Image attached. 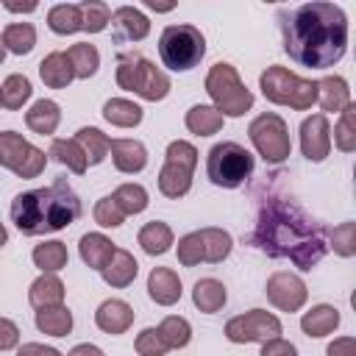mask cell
I'll use <instances>...</instances> for the list:
<instances>
[{"label": "cell", "instance_id": "cell-21", "mask_svg": "<svg viewBox=\"0 0 356 356\" xmlns=\"http://www.w3.org/2000/svg\"><path fill=\"white\" fill-rule=\"evenodd\" d=\"M28 303L39 312V309H50V306H61L64 303V284L56 273H42L39 278L31 281L28 286Z\"/></svg>", "mask_w": 356, "mask_h": 356}, {"label": "cell", "instance_id": "cell-54", "mask_svg": "<svg viewBox=\"0 0 356 356\" xmlns=\"http://www.w3.org/2000/svg\"><path fill=\"white\" fill-rule=\"evenodd\" d=\"M6 242H8V231H6V225L0 222V248H3Z\"/></svg>", "mask_w": 356, "mask_h": 356}, {"label": "cell", "instance_id": "cell-10", "mask_svg": "<svg viewBox=\"0 0 356 356\" xmlns=\"http://www.w3.org/2000/svg\"><path fill=\"white\" fill-rule=\"evenodd\" d=\"M248 136H250L253 147L259 150V156L264 161H270V164H281L292 153L289 128H286V122H284L281 114L264 111V114L253 117L250 125H248Z\"/></svg>", "mask_w": 356, "mask_h": 356}, {"label": "cell", "instance_id": "cell-18", "mask_svg": "<svg viewBox=\"0 0 356 356\" xmlns=\"http://www.w3.org/2000/svg\"><path fill=\"white\" fill-rule=\"evenodd\" d=\"M181 292H184V286H181V278H178L175 270H170V267H153L150 270V275H147V295H150L153 303L172 306V303L181 300Z\"/></svg>", "mask_w": 356, "mask_h": 356}, {"label": "cell", "instance_id": "cell-44", "mask_svg": "<svg viewBox=\"0 0 356 356\" xmlns=\"http://www.w3.org/2000/svg\"><path fill=\"white\" fill-rule=\"evenodd\" d=\"M95 222L100 225V228H120L122 222H125V214H122V209L117 206V200L111 197V195H103L97 203H95Z\"/></svg>", "mask_w": 356, "mask_h": 356}, {"label": "cell", "instance_id": "cell-31", "mask_svg": "<svg viewBox=\"0 0 356 356\" xmlns=\"http://www.w3.org/2000/svg\"><path fill=\"white\" fill-rule=\"evenodd\" d=\"M103 117L106 122L117 125V128H136L145 117L142 106H136L134 100H125V97H111L103 103Z\"/></svg>", "mask_w": 356, "mask_h": 356}, {"label": "cell", "instance_id": "cell-52", "mask_svg": "<svg viewBox=\"0 0 356 356\" xmlns=\"http://www.w3.org/2000/svg\"><path fill=\"white\" fill-rule=\"evenodd\" d=\"M6 11H36V3H25V6H14V3H6Z\"/></svg>", "mask_w": 356, "mask_h": 356}, {"label": "cell", "instance_id": "cell-39", "mask_svg": "<svg viewBox=\"0 0 356 356\" xmlns=\"http://www.w3.org/2000/svg\"><path fill=\"white\" fill-rule=\"evenodd\" d=\"M159 334H161V339H164V345H167L170 350H178V348H186V345H189V339H192V325H189L186 317L170 314V317H164V320L159 323Z\"/></svg>", "mask_w": 356, "mask_h": 356}, {"label": "cell", "instance_id": "cell-5", "mask_svg": "<svg viewBox=\"0 0 356 356\" xmlns=\"http://www.w3.org/2000/svg\"><path fill=\"white\" fill-rule=\"evenodd\" d=\"M261 95L275 106H289L295 111H306L317 103V81L300 78L292 70L273 64L259 75Z\"/></svg>", "mask_w": 356, "mask_h": 356}, {"label": "cell", "instance_id": "cell-46", "mask_svg": "<svg viewBox=\"0 0 356 356\" xmlns=\"http://www.w3.org/2000/svg\"><path fill=\"white\" fill-rule=\"evenodd\" d=\"M178 261L184 267H195L203 261V245H200V234L197 231H189L178 239Z\"/></svg>", "mask_w": 356, "mask_h": 356}, {"label": "cell", "instance_id": "cell-30", "mask_svg": "<svg viewBox=\"0 0 356 356\" xmlns=\"http://www.w3.org/2000/svg\"><path fill=\"white\" fill-rule=\"evenodd\" d=\"M47 28L58 36H70L83 31V19H81V6L78 3H58L47 11Z\"/></svg>", "mask_w": 356, "mask_h": 356}, {"label": "cell", "instance_id": "cell-1", "mask_svg": "<svg viewBox=\"0 0 356 356\" xmlns=\"http://www.w3.org/2000/svg\"><path fill=\"white\" fill-rule=\"evenodd\" d=\"M248 242L273 259H289L300 270H312L328 253L325 225L312 220L295 200L278 195L261 197Z\"/></svg>", "mask_w": 356, "mask_h": 356}, {"label": "cell", "instance_id": "cell-22", "mask_svg": "<svg viewBox=\"0 0 356 356\" xmlns=\"http://www.w3.org/2000/svg\"><path fill=\"white\" fill-rule=\"evenodd\" d=\"M39 78L44 81V86L50 89H67L75 81V70L67 58V53L53 50L39 61Z\"/></svg>", "mask_w": 356, "mask_h": 356}, {"label": "cell", "instance_id": "cell-12", "mask_svg": "<svg viewBox=\"0 0 356 356\" xmlns=\"http://www.w3.org/2000/svg\"><path fill=\"white\" fill-rule=\"evenodd\" d=\"M281 320L273 312L264 309H250L245 314H236L225 323V339L245 345V342H267L281 337Z\"/></svg>", "mask_w": 356, "mask_h": 356}, {"label": "cell", "instance_id": "cell-34", "mask_svg": "<svg viewBox=\"0 0 356 356\" xmlns=\"http://www.w3.org/2000/svg\"><path fill=\"white\" fill-rule=\"evenodd\" d=\"M31 259H33V264H36L42 273H58V270L67 267L70 253H67V245H64V242L47 239V242H42V245L33 248Z\"/></svg>", "mask_w": 356, "mask_h": 356}, {"label": "cell", "instance_id": "cell-16", "mask_svg": "<svg viewBox=\"0 0 356 356\" xmlns=\"http://www.w3.org/2000/svg\"><path fill=\"white\" fill-rule=\"evenodd\" d=\"M111 25L117 31V42H142L150 33V19L136 6H120L111 11Z\"/></svg>", "mask_w": 356, "mask_h": 356}, {"label": "cell", "instance_id": "cell-14", "mask_svg": "<svg viewBox=\"0 0 356 356\" xmlns=\"http://www.w3.org/2000/svg\"><path fill=\"white\" fill-rule=\"evenodd\" d=\"M300 153L314 164L331 153V125L325 114H312L300 122Z\"/></svg>", "mask_w": 356, "mask_h": 356}, {"label": "cell", "instance_id": "cell-48", "mask_svg": "<svg viewBox=\"0 0 356 356\" xmlns=\"http://www.w3.org/2000/svg\"><path fill=\"white\" fill-rule=\"evenodd\" d=\"M259 356H298V348L292 342H286L284 337H275V339L261 342V353Z\"/></svg>", "mask_w": 356, "mask_h": 356}, {"label": "cell", "instance_id": "cell-13", "mask_svg": "<svg viewBox=\"0 0 356 356\" xmlns=\"http://www.w3.org/2000/svg\"><path fill=\"white\" fill-rule=\"evenodd\" d=\"M264 292H267V300L281 309V312H300L306 298H309V289H306V281L298 275V273H289V270H278L267 278L264 284Z\"/></svg>", "mask_w": 356, "mask_h": 356}, {"label": "cell", "instance_id": "cell-33", "mask_svg": "<svg viewBox=\"0 0 356 356\" xmlns=\"http://www.w3.org/2000/svg\"><path fill=\"white\" fill-rule=\"evenodd\" d=\"M78 145H81V150L86 153V161H89V167H95V164H100L106 156H108V147H111V139L100 131V128H92V125H83V128H78V134L72 136Z\"/></svg>", "mask_w": 356, "mask_h": 356}, {"label": "cell", "instance_id": "cell-3", "mask_svg": "<svg viewBox=\"0 0 356 356\" xmlns=\"http://www.w3.org/2000/svg\"><path fill=\"white\" fill-rule=\"evenodd\" d=\"M81 211H83L81 197L64 178H56L50 186L19 192L11 200V222L25 236L64 231L81 217Z\"/></svg>", "mask_w": 356, "mask_h": 356}, {"label": "cell", "instance_id": "cell-7", "mask_svg": "<svg viewBox=\"0 0 356 356\" xmlns=\"http://www.w3.org/2000/svg\"><path fill=\"white\" fill-rule=\"evenodd\" d=\"M203 56H206V36L200 33V28H195L189 22H178V25H167L161 31L159 58L164 67H170L175 72H186V70L197 67Z\"/></svg>", "mask_w": 356, "mask_h": 356}, {"label": "cell", "instance_id": "cell-25", "mask_svg": "<svg viewBox=\"0 0 356 356\" xmlns=\"http://www.w3.org/2000/svg\"><path fill=\"white\" fill-rule=\"evenodd\" d=\"M317 103L323 111H345L350 106V89L342 75H328L317 81Z\"/></svg>", "mask_w": 356, "mask_h": 356}, {"label": "cell", "instance_id": "cell-26", "mask_svg": "<svg viewBox=\"0 0 356 356\" xmlns=\"http://www.w3.org/2000/svg\"><path fill=\"white\" fill-rule=\"evenodd\" d=\"M136 242L142 245V250L147 256H164L172 245H175V236H172V228L161 220H153V222H145L136 234Z\"/></svg>", "mask_w": 356, "mask_h": 356}, {"label": "cell", "instance_id": "cell-32", "mask_svg": "<svg viewBox=\"0 0 356 356\" xmlns=\"http://www.w3.org/2000/svg\"><path fill=\"white\" fill-rule=\"evenodd\" d=\"M33 95V86L31 81L22 75V72H11L3 83H0V106L8 108V111H17L22 108Z\"/></svg>", "mask_w": 356, "mask_h": 356}, {"label": "cell", "instance_id": "cell-41", "mask_svg": "<svg viewBox=\"0 0 356 356\" xmlns=\"http://www.w3.org/2000/svg\"><path fill=\"white\" fill-rule=\"evenodd\" d=\"M334 145L342 153H353L356 150V106L353 103L345 111H339V120L334 125Z\"/></svg>", "mask_w": 356, "mask_h": 356}, {"label": "cell", "instance_id": "cell-37", "mask_svg": "<svg viewBox=\"0 0 356 356\" xmlns=\"http://www.w3.org/2000/svg\"><path fill=\"white\" fill-rule=\"evenodd\" d=\"M3 44L14 56H28L36 44V28L31 22H11L3 28Z\"/></svg>", "mask_w": 356, "mask_h": 356}, {"label": "cell", "instance_id": "cell-4", "mask_svg": "<svg viewBox=\"0 0 356 356\" xmlns=\"http://www.w3.org/2000/svg\"><path fill=\"white\" fill-rule=\"evenodd\" d=\"M117 86L125 92H134L142 100L159 103L170 95V78L167 72H161L150 58H145L142 53H120L117 56Z\"/></svg>", "mask_w": 356, "mask_h": 356}, {"label": "cell", "instance_id": "cell-29", "mask_svg": "<svg viewBox=\"0 0 356 356\" xmlns=\"http://www.w3.org/2000/svg\"><path fill=\"white\" fill-rule=\"evenodd\" d=\"M200 245H203V261H211V264H220L231 256V248H234V239L225 228H200Z\"/></svg>", "mask_w": 356, "mask_h": 356}, {"label": "cell", "instance_id": "cell-6", "mask_svg": "<svg viewBox=\"0 0 356 356\" xmlns=\"http://www.w3.org/2000/svg\"><path fill=\"white\" fill-rule=\"evenodd\" d=\"M206 92L222 117H242L253 108V92L242 83L239 72L228 61H217L206 72Z\"/></svg>", "mask_w": 356, "mask_h": 356}, {"label": "cell", "instance_id": "cell-45", "mask_svg": "<svg viewBox=\"0 0 356 356\" xmlns=\"http://www.w3.org/2000/svg\"><path fill=\"white\" fill-rule=\"evenodd\" d=\"M134 348H136V353L139 356H164L170 348L164 345V339H161V334H159V328H142L139 334H136V339H134Z\"/></svg>", "mask_w": 356, "mask_h": 356}, {"label": "cell", "instance_id": "cell-15", "mask_svg": "<svg viewBox=\"0 0 356 356\" xmlns=\"http://www.w3.org/2000/svg\"><path fill=\"white\" fill-rule=\"evenodd\" d=\"M134 306L120 300V298H108L97 306L95 312V325L103 331V334H111V337H120L125 334L131 325H134Z\"/></svg>", "mask_w": 356, "mask_h": 356}, {"label": "cell", "instance_id": "cell-8", "mask_svg": "<svg viewBox=\"0 0 356 356\" xmlns=\"http://www.w3.org/2000/svg\"><path fill=\"white\" fill-rule=\"evenodd\" d=\"M206 175L214 186L236 189L253 175V153L239 142H217L206 156Z\"/></svg>", "mask_w": 356, "mask_h": 356}, {"label": "cell", "instance_id": "cell-28", "mask_svg": "<svg viewBox=\"0 0 356 356\" xmlns=\"http://www.w3.org/2000/svg\"><path fill=\"white\" fill-rule=\"evenodd\" d=\"M184 122H186V131H189V134H195V136H211V134H217V131L222 128L225 117H222L214 106L197 103V106H192V108L186 111Z\"/></svg>", "mask_w": 356, "mask_h": 356}, {"label": "cell", "instance_id": "cell-36", "mask_svg": "<svg viewBox=\"0 0 356 356\" xmlns=\"http://www.w3.org/2000/svg\"><path fill=\"white\" fill-rule=\"evenodd\" d=\"M36 328L47 337H67L72 331V312L64 303L50 306V309H39L36 312Z\"/></svg>", "mask_w": 356, "mask_h": 356}, {"label": "cell", "instance_id": "cell-27", "mask_svg": "<svg viewBox=\"0 0 356 356\" xmlns=\"http://www.w3.org/2000/svg\"><path fill=\"white\" fill-rule=\"evenodd\" d=\"M228 300V292H225V284L217 281V278H200L195 281L192 286V303L203 312V314H214L225 306Z\"/></svg>", "mask_w": 356, "mask_h": 356}, {"label": "cell", "instance_id": "cell-43", "mask_svg": "<svg viewBox=\"0 0 356 356\" xmlns=\"http://www.w3.org/2000/svg\"><path fill=\"white\" fill-rule=\"evenodd\" d=\"M328 248L337 256L350 259L356 253V222H342L334 231H328Z\"/></svg>", "mask_w": 356, "mask_h": 356}, {"label": "cell", "instance_id": "cell-42", "mask_svg": "<svg viewBox=\"0 0 356 356\" xmlns=\"http://www.w3.org/2000/svg\"><path fill=\"white\" fill-rule=\"evenodd\" d=\"M81 6V19H83V31L86 33H100L106 31V25L111 22V8L100 0H83Z\"/></svg>", "mask_w": 356, "mask_h": 356}, {"label": "cell", "instance_id": "cell-47", "mask_svg": "<svg viewBox=\"0 0 356 356\" xmlns=\"http://www.w3.org/2000/svg\"><path fill=\"white\" fill-rule=\"evenodd\" d=\"M19 345V325L8 317H0V353Z\"/></svg>", "mask_w": 356, "mask_h": 356}, {"label": "cell", "instance_id": "cell-20", "mask_svg": "<svg viewBox=\"0 0 356 356\" xmlns=\"http://www.w3.org/2000/svg\"><path fill=\"white\" fill-rule=\"evenodd\" d=\"M136 273H139V264H136L134 253L125 250V248H117V250L111 253V259L106 261V267L100 270L103 281H106L108 286H114V289H122V286L134 284Z\"/></svg>", "mask_w": 356, "mask_h": 356}, {"label": "cell", "instance_id": "cell-9", "mask_svg": "<svg viewBox=\"0 0 356 356\" xmlns=\"http://www.w3.org/2000/svg\"><path fill=\"white\" fill-rule=\"evenodd\" d=\"M197 167V150L186 139H172L164 153V164L159 170V192L164 197H184L192 189V172Z\"/></svg>", "mask_w": 356, "mask_h": 356}, {"label": "cell", "instance_id": "cell-23", "mask_svg": "<svg viewBox=\"0 0 356 356\" xmlns=\"http://www.w3.org/2000/svg\"><path fill=\"white\" fill-rule=\"evenodd\" d=\"M58 122H61V106H58L56 100H50V97L36 100V103L25 111V125H28L33 134H39V136L56 134Z\"/></svg>", "mask_w": 356, "mask_h": 356}, {"label": "cell", "instance_id": "cell-19", "mask_svg": "<svg viewBox=\"0 0 356 356\" xmlns=\"http://www.w3.org/2000/svg\"><path fill=\"white\" fill-rule=\"evenodd\" d=\"M339 309L337 306H331V303H317V306H312L309 312H303V317H300V331L306 334V337H312V339H320V337H328V334H334L337 331V325H339Z\"/></svg>", "mask_w": 356, "mask_h": 356}, {"label": "cell", "instance_id": "cell-53", "mask_svg": "<svg viewBox=\"0 0 356 356\" xmlns=\"http://www.w3.org/2000/svg\"><path fill=\"white\" fill-rule=\"evenodd\" d=\"M145 6L153 8V11H172V8H175V3H164V6H161V3H156V0H147Z\"/></svg>", "mask_w": 356, "mask_h": 356}, {"label": "cell", "instance_id": "cell-49", "mask_svg": "<svg viewBox=\"0 0 356 356\" xmlns=\"http://www.w3.org/2000/svg\"><path fill=\"white\" fill-rule=\"evenodd\" d=\"M325 356H356V339L353 337H337L325 348Z\"/></svg>", "mask_w": 356, "mask_h": 356}, {"label": "cell", "instance_id": "cell-50", "mask_svg": "<svg viewBox=\"0 0 356 356\" xmlns=\"http://www.w3.org/2000/svg\"><path fill=\"white\" fill-rule=\"evenodd\" d=\"M17 356H64V353L50 345H42V342H25L17 348Z\"/></svg>", "mask_w": 356, "mask_h": 356}, {"label": "cell", "instance_id": "cell-11", "mask_svg": "<svg viewBox=\"0 0 356 356\" xmlns=\"http://www.w3.org/2000/svg\"><path fill=\"white\" fill-rule=\"evenodd\" d=\"M0 167L11 170L17 178H36L47 167L44 150L31 145L22 134L17 131H0Z\"/></svg>", "mask_w": 356, "mask_h": 356}, {"label": "cell", "instance_id": "cell-35", "mask_svg": "<svg viewBox=\"0 0 356 356\" xmlns=\"http://www.w3.org/2000/svg\"><path fill=\"white\" fill-rule=\"evenodd\" d=\"M50 156H53L58 164H64L70 172H75V175H83V172L89 170L86 153L81 150V145H78L75 139H53V142H50Z\"/></svg>", "mask_w": 356, "mask_h": 356}, {"label": "cell", "instance_id": "cell-40", "mask_svg": "<svg viewBox=\"0 0 356 356\" xmlns=\"http://www.w3.org/2000/svg\"><path fill=\"white\" fill-rule=\"evenodd\" d=\"M111 197L117 200V206L122 209L125 217H128V214H142V211L147 209V203H150L147 189H145L142 184H120V186L111 192Z\"/></svg>", "mask_w": 356, "mask_h": 356}, {"label": "cell", "instance_id": "cell-55", "mask_svg": "<svg viewBox=\"0 0 356 356\" xmlns=\"http://www.w3.org/2000/svg\"><path fill=\"white\" fill-rule=\"evenodd\" d=\"M6 53H8V50H6V44H3V36H0V64L6 61Z\"/></svg>", "mask_w": 356, "mask_h": 356}, {"label": "cell", "instance_id": "cell-17", "mask_svg": "<svg viewBox=\"0 0 356 356\" xmlns=\"http://www.w3.org/2000/svg\"><path fill=\"white\" fill-rule=\"evenodd\" d=\"M108 153L114 167L125 175H136L147 167V147L139 139H111Z\"/></svg>", "mask_w": 356, "mask_h": 356}, {"label": "cell", "instance_id": "cell-24", "mask_svg": "<svg viewBox=\"0 0 356 356\" xmlns=\"http://www.w3.org/2000/svg\"><path fill=\"white\" fill-rule=\"evenodd\" d=\"M114 250H117V245H114L106 234H97V231L83 234L81 242H78V253H81L83 264H86L89 270H97V273L106 267V261L111 259Z\"/></svg>", "mask_w": 356, "mask_h": 356}, {"label": "cell", "instance_id": "cell-2", "mask_svg": "<svg viewBox=\"0 0 356 356\" xmlns=\"http://www.w3.org/2000/svg\"><path fill=\"white\" fill-rule=\"evenodd\" d=\"M284 53L309 70L334 67L348 50V14L337 3H300L278 8Z\"/></svg>", "mask_w": 356, "mask_h": 356}, {"label": "cell", "instance_id": "cell-51", "mask_svg": "<svg viewBox=\"0 0 356 356\" xmlns=\"http://www.w3.org/2000/svg\"><path fill=\"white\" fill-rule=\"evenodd\" d=\"M67 356H106V353H103L97 345H92V342H81V345H75Z\"/></svg>", "mask_w": 356, "mask_h": 356}, {"label": "cell", "instance_id": "cell-38", "mask_svg": "<svg viewBox=\"0 0 356 356\" xmlns=\"http://www.w3.org/2000/svg\"><path fill=\"white\" fill-rule=\"evenodd\" d=\"M67 58H70V64H72V70H75V78H81V81L92 78V75L97 72V67H100V50H97L95 44H89V42L72 44V47L67 50Z\"/></svg>", "mask_w": 356, "mask_h": 356}]
</instances>
